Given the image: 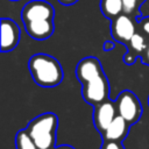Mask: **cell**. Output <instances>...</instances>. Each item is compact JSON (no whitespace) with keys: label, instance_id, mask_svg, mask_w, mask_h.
Instances as JSON below:
<instances>
[{"label":"cell","instance_id":"obj_9","mask_svg":"<svg viewBox=\"0 0 149 149\" xmlns=\"http://www.w3.org/2000/svg\"><path fill=\"white\" fill-rule=\"evenodd\" d=\"M130 123L125 120L121 115H116L114 120L111 122V125L106 128V130L100 134L102 137V141H118L122 142L129 132Z\"/></svg>","mask_w":149,"mask_h":149},{"label":"cell","instance_id":"obj_1","mask_svg":"<svg viewBox=\"0 0 149 149\" xmlns=\"http://www.w3.org/2000/svg\"><path fill=\"white\" fill-rule=\"evenodd\" d=\"M76 74L81 84V97L92 106H95L109 97V83L97 57H85L79 61Z\"/></svg>","mask_w":149,"mask_h":149},{"label":"cell","instance_id":"obj_17","mask_svg":"<svg viewBox=\"0 0 149 149\" xmlns=\"http://www.w3.org/2000/svg\"><path fill=\"white\" fill-rule=\"evenodd\" d=\"M79 0H58V2L63 6H72L74 5L76 2H78Z\"/></svg>","mask_w":149,"mask_h":149},{"label":"cell","instance_id":"obj_2","mask_svg":"<svg viewBox=\"0 0 149 149\" xmlns=\"http://www.w3.org/2000/svg\"><path fill=\"white\" fill-rule=\"evenodd\" d=\"M55 9L45 0H31L21 12V19L27 34L37 41L49 38L55 30Z\"/></svg>","mask_w":149,"mask_h":149},{"label":"cell","instance_id":"obj_16","mask_svg":"<svg viewBox=\"0 0 149 149\" xmlns=\"http://www.w3.org/2000/svg\"><path fill=\"white\" fill-rule=\"evenodd\" d=\"M141 61H142L143 64H146V65L149 66V42H148V44H147L144 51H143L142 55H141Z\"/></svg>","mask_w":149,"mask_h":149},{"label":"cell","instance_id":"obj_11","mask_svg":"<svg viewBox=\"0 0 149 149\" xmlns=\"http://www.w3.org/2000/svg\"><path fill=\"white\" fill-rule=\"evenodd\" d=\"M100 10L107 19L112 21L116 16L123 13V1L122 0H100Z\"/></svg>","mask_w":149,"mask_h":149},{"label":"cell","instance_id":"obj_15","mask_svg":"<svg viewBox=\"0 0 149 149\" xmlns=\"http://www.w3.org/2000/svg\"><path fill=\"white\" fill-rule=\"evenodd\" d=\"M100 149H125L122 142L118 141H102Z\"/></svg>","mask_w":149,"mask_h":149},{"label":"cell","instance_id":"obj_3","mask_svg":"<svg viewBox=\"0 0 149 149\" xmlns=\"http://www.w3.org/2000/svg\"><path fill=\"white\" fill-rule=\"evenodd\" d=\"M34 81L42 87L58 86L63 80V69L61 63L47 54H35L28 63Z\"/></svg>","mask_w":149,"mask_h":149},{"label":"cell","instance_id":"obj_19","mask_svg":"<svg viewBox=\"0 0 149 149\" xmlns=\"http://www.w3.org/2000/svg\"><path fill=\"white\" fill-rule=\"evenodd\" d=\"M54 149H74V148L71 147V146H69V144H62V146H57V147H55Z\"/></svg>","mask_w":149,"mask_h":149},{"label":"cell","instance_id":"obj_13","mask_svg":"<svg viewBox=\"0 0 149 149\" xmlns=\"http://www.w3.org/2000/svg\"><path fill=\"white\" fill-rule=\"evenodd\" d=\"M122 1H123V13L132 14L136 12L146 0H122Z\"/></svg>","mask_w":149,"mask_h":149},{"label":"cell","instance_id":"obj_12","mask_svg":"<svg viewBox=\"0 0 149 149\" xmlns=\"http://www.w3.org/2000/svg\"><path fill=\"white\" fill-rule=\"evenodd\" d=\"M15 147L16 149H38L34 140L27 133L26 129H21L15 135Z\"/></svg>","mask_w":149,"mask_h":149},{"label":"cell","instance_id":"obj_21","mask_svg":"<svg viewBox=\"0 0 149 149\" xmlns=\"http://www.w3.org/2000/svg\"><path fill=\"white\" fill-rule=\"evenodd\" d=\"M148 104H149V97H148Z\"/></svg>","mask_w":149,"mask_h":149},{"label":"cell","instance_id":"obj_20","mask_svg":"<svg viewBox=\"0 0 149 149\" xmlns=\"http://www.w3.org/2000/svg\"><path fill=\"white\" fill-rule=\"evenodd\" d=\"M12 1H19V0H12Z\"/></svg>","mask_w":149,"mask_h":149},{"label":"cell","instance_id":"obj_8","mask_svg":"<svg viewBox=\"0 0 149 149\" xmlns=\"http://www.w3.org/2000/svg\"><path fill=\"white\" fill-rule=\"evenodd\" d=\"M21 30L12 19H1V51L9 52L16 48L20 42Z\"/></svg>","mask_w":149,"mask_h":149},{"label":"cell","instance_id":"obj_7","mask_svg":"<svg viewBox=\"0 0 149 149\" xmlns=\"http://www.w3.org/2000/svg\"><path fill=\"white\" fill-rule=\"evenodd\" d=\"M116 115H118V111H116L115 100L112 101V100L107 99V100L95 105L94 109H93L92 118H93V123H94L97 130L100 134H102Z\"/></svg>","mask_w":149,"mask_h":149},{"label":"cell","instance_id":"obj_10","mask_svg":"<svg viewBox=\"0 0 149 149\" xmlns=\"http://www.w3.org/2000/svg\"><path fill=\"white\" fill-rule=\"evenodd\" d=\"M148 44V40L140 33L136 31L133 37L130 38V41L126 44L127 47V52L123 56V62L127 65H132L135 63V61L141 57L142 52L144 51L146 47Z\"/></svg>","mask_w":149,"mask_h":149},{"label":"cell","instance_id":"obj_5","mask_svg":"<svg viewBox=\"0 0 149 149\" xmlns=\"http://www.w3.org/2000/svg\"><path fill=\"white\" fill-rule=\"evenodd\" d=\"M118 115H121L130 125L136 123L142 115V105L134 92L122 91L115 99Z\"/></svg>","mask_w":149,"mask_h":149},{"label":"cell","instance_id":"obj_6","mask_svg":"<svg viewBox=\"0 0 149 149\" xmlns=\"http://www.w3.org/2000/svg\"><path fill=\"white\" fill-rule=\"evenodd\" d=\"M136 31L137 22H135L130 14L122 13L111 21V35L119 43L127 44Z\"/></svg>","mask_w":149,"mask_h":149},{"label":"cell","instance_id":"obj_18","mask_svg":"<svg viewBox=\"0 0 149 149\" xmlns=\"http://www.w3.org/2000/svg\"><path fill=\"white\" fill-rule=\"evenodd\" d=\"M114 48V43H112V41H106L104 43V50L105 51H109Z\"/></svg>","mask_w":149,"mask_h":149},{"label":"cell","instance_id":"obj_4","mask_svg":"<svg viewBox=\"0 0 149 149\" xmlns=\"http://www.w3.org/2000/svg\"><path fill=\"white\" fill-rule=\"evenodd\" d=\"M58 118L54 113H44L34 118L26 130L38 149H54L57 141Z\"/></svg>","mask_w":149,"mask_h":149},{"label":"cell","instance_id":"obj_14","mask_svg":"<svg viewBox=\"0 0 149 149\" xmlns=\"http://www.w3.org/2000/svg\"><path fill=\"white\" fill-rule=\"evenodd\" d=\"M137 31H140L149 42V16L137 20Z\"/></svg>","mask_w":149,"mask_h":149}]
</instances>
